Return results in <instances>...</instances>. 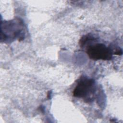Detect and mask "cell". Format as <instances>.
Masks as SVG:
<instances>
[{
	"label": "cell",
	"mask_w": 123,
	"mask_h": 123,
	"mask_svg": "<svg viewBox=\"0 0 123 123\" xmlns=\"http://www.w3.org/2000/svg\"><path fill=\"white\" fill-rule=\"evenodd\" d=\"M96 92L94 80L86 77H82L78 81L73 93L74 97L82 98L86 102H90L94 99Z\"/></svg>",
	"instance_id": "obj_1"
},
{
	"label": "cell",
	"mask_w": 123,
	"mask_h": 123,
	"mask_svg": "<svg viewBox=\"0 0 123 123\" xmlns=\"http://www.w3.org/2000/svg\"><path fill=\"white\" fill-rule=\"evenodd\" d=\"M86 52L90 59L98 61L110 60L112 58L113 52L111 49L103 43L89 44L86 48Z\"/></svg>",
	"instance_id": "obj_2"
},
{
	"label": "cell",
	"mask_w": 123,
	"mask_h": 123,
	"mask_svg": "<svg viewBox=\"0 0 123 123\" xmlns=\"http://www.w3.org/2000/svg\"><path fill=\"white\" fill-rule=\"evenodd\" d=\"M23 24L22 20H13L5 22L3 24V31L1 32L7 31L5 33H1V38L5 37L8 33V36L7 37L5 40L7 39H23V36H22V32L23 31Z\"/></svg>",
	"instance_id": "obj_3"
}]
</instances>
